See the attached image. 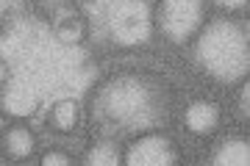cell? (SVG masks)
I'll return each instance as SVG.
<instances>
[{
    "mask_svg": "<svg viewBox=\"0 0 250 166\" xmlns=\"http://www.w3.org/2000/svg\"><path fill=\"white\" fill-rule=\"evenodd\" d=\"M0 80H3V61H0Z\"/></svg>",
    "mask_w": 250,
    "mask_h": 166,
    "instance_id": "14",
    "label": "cell"
},
{
    "mask_svg": "<svg viewBox=\"0 0 250 166\" xmlns=\"http://www.w3.org/2000/svg\"><path fill=\"white\" fill-rule=\"evenodd\" d=\"M223 44L225 47H214L200 39V47L197 53H211L217 50V55H208L206 58V70L220 75V78H236L242 72L248 70V39L242 34L239 28L233 25H223Z\"/></svg>",
    "mask_w": 250,
    "mask_h": 166,
    "instance_id": "1",
    "label": "cell"
},
{
    "mask_svg": "<svg viewBox=\"0 0 250 166\" xmlns=\"http://www.w3.org/2000/svg\"><path fill=\"white\" fill-rule=\"evenodd\" d=\"M217 6H223V9H242V6H248V0H217Z\"/></svg>",
    "mask_w": 250,
    "mask_h": 166,
    "instance_id": "12",
    "label": "cell"
},
{
    "mask_svg": "<svg viewBox=\"0 0 250 166\" xmlns=\"http://www.w3.org/2000/svg\"><path fill=\"white\" fill-rule=\"evenodd\" d=\"M34 3L45 11V14H53V11L64 9V3H67V0H34Z\"/></svg>",
    "mask_w": 250,
    "mask_h": 166,
    "instance_id": "11",
    "label": "cell"
},
{
    "mask_svg": "<svg viewBox=\"0 0 250 166\" xmlns=\"http://www.w3.org/2000/svg\"><path fill=\"white\" fill-rule=\"evenodd\" d=\"M86 19L81 14H62V17L53 22V36L59 44H67V47H78V44L86 42Z\"/></svg>",
    "mask_w": 250,
    "mask_h": 166,
    "instance_id": "6",
    "label": "cell"
},
{
    "mask_svg": "<svg viewBox=\"0 0 250 166\" xmlns=\"http://www.w3.org/2000/svg\"><path fill=\"white\" fill-rule=\"evenodd\" d=\"M0 152L9 161H28L36 152V133L25 122H11L0 130Z\"/></svg>",
    "mask_w": 250,
    "mask_h": 166,
    "instance_id": "3",
    "label": "cell"
},
{
    "mask_svg": "<svg viewBox=\"0 0 250 166\" xmlns=\"http://www.w3.org/2000/svg\"><path fill=\"white\" fill-rule=\"evenodd\" d=\"M72 3H75V6H95L98 0H72Z\"/></svg>",
    "mask_w": 250,
    "mask_h": 166,
    "instance_id": "13",
    "label": "cell"
},
{
    "mask_svg": "<svg viewBox=\"0 0 250 166\" xmlns=\"http://www.w3.org/2000/svg\"><path fill=\"white\" fill-rule=\"evenodd\" d=\"M248 94H250V86H248V80H245V86L239 89V100H236V111H239V116H245L248 119Z\"/></svg>",
    "mask_w": 250,
    "mask_h": 166,
    "instance_id": "10",
    "label": "cell"
},
{
    "mask_svg": "<svg viewBox=\"0 0 250 166\" xmlns=\"http://www.w3.org/2000/svg\"><path fill=\"white\" fill-rule=\"evenodd\" d=\"M248 161H250V144L242 136H225L214 147V158H211V164H236V166L248 164Z\"/></svg>",
    "mask_w": 250,
    "mask_h": 166,
    "instance_id": "7",
    "label": "cell"
},
{
    "mask_svg": "<svg viewBox=\"0 0 250 166\" xmlns=\"http://www.w3.org/2000/svg\"><path fill=\"white\" fill-rule=\"evenodd\" d=\"M184 125H187L189 133L195 136H211V133L220 130L223 125V111L220 105L211 103V100H195L184 111Z\"/></svg>",
    "mask_w": 250,
    "mask_h": 166,
    "instance_id": "4",
    "label": "cell"
},
{
    "mask_svg": "<svg viewBox=\"0 0 250 166\" xmlns=\"http://www.w3.org/2000/svg\"><path fill=\"white\" fill-rule=\"evenodd\" d=\"M181 149L170 136L161 133H147L139 136L128 144V149L123 152V164L128 166H170L178 164Z\"/></svg>",
    "mask_w": 250,
    "mask_h": 166,
    "instance_id": "2",
    "label": "cell"
},
{
    "mask_svg": "<svg viewBox=\"0 0 250 166\" xmlns=\"http://www.w3.org/2000/svg\"><path fill=\"white\" fill-rule=\"evenodd\" d=\"M47 125L53 128L56 133H72L75 128L81 125V105L70 97H64V100H56L50 105V111H47Z\"/></svg>",
    "mask_w": 250,
    "mask_h": 166,
    "instance_id": "5",
    "label": "cell"
},
{
    "mask_svg": "<svg viewBox=\"0 0 250 166\" xmlns=\"http://www.w3.org/2000/svg\"><path fill=\"white\" fill-rule=\"evenodd\" d=\"M86 164L117 166V164H123V149L117 147L114 141H98V144H92L89 152H86Z\"/></svg>",
    "mask_w": 250,
    "mask_h": 166,
    "instance_id": "8",
    "label": "cell"
},
{
    "mask_svg": "<svg viewBox=\"0 0 250 166\" xmlns=\"http://www.w3.org/2000/svg\"><path fill=\"white\" fill-rule=\"evenodd\" d=\"M42 166H78V158H72L67 149H47L45 155L39 158Z\"/></svg>",
    "mask_w": 250,
    "mask_h": 166,
    "instance_id": "9",
    "label": "cell"
}]
</instances>
